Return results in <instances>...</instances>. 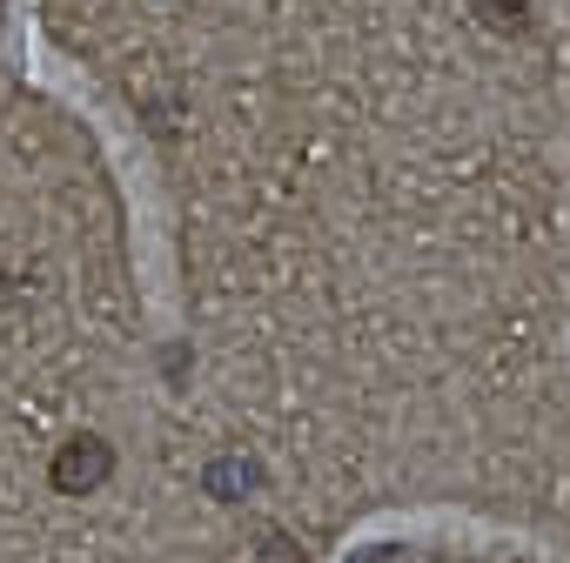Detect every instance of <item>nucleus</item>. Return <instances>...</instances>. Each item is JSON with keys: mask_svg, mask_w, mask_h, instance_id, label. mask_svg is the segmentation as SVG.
Segmentation results:
<instances>
[{"mask_svg": "<svg viewBox=\"0 0 570 563\" xmlns=\"http://www.w3.org/2000/svg\"><path fill=\"white\" fill-rule=\"evenodd\" d=\"M108 476H115V443H108V436H95V429L68 436V443L55 450V463H48L55 496H95Z\"/></svg>", "mask_w": 570, "mask_h": 563, "instance_id": "1", "label": "nucleus"}, {"mask_svg": "<svg viewBox=\"0 0 570 563\" xmlns=\"http://www.w3.org/2000/svg\"><path fill=\"white\" fill-rule=\"evenodd\" d=\"M268 483V470L255 463V456H242V450H222V456H208V470H202V490L215 496V503H242V496H255Z\"/></svg>", "mask_w": 570, "mask_h": 563, "instance_id": "2", "label": "nucleus"}, {"mask_svg": "<svg viewBox=\"0 0 570 563\" xmlns=\"http://www.w3.org/2000/svg\"><path fill=\"white\" fill-rule=\"evenodd\" d=\"M262 563H303V556L289 550V536H282V530H268L262 536Z\"/></svg>", "mask_w": 570, "mask_h": 563, "instance_id": "3", "label": "nucleus"}]
</instances>
